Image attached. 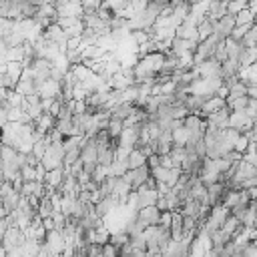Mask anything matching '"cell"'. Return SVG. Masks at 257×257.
Masks as SVG:
<instances>
[{
    "label": "cell",
    "mask_w": 257,
    "mask_h": 257,
    "mask_svg": "<svg viewBox=\"0 0 257 257\" xmlns=\"http://www.w3.org/2000/svg\"><path fill=\"white\" fill-rule=\"evenodd\" d=\"M116 205H118V199H114V197H100V199L92 205V213H94L98 219H104Z\"/></svg>",
    "instance_id": "5b68a950"
},
{
    "label": "cell",
    "mask_w": 257,
    "mask_h": 257,
    "mask_svg": "<svg viewBox=\"0 0 257 257\" xmlns=\"http://www.w3.org/2000/svg\"><path fill=\"white\" fill-rule=\"evenodd\" d=\"M122 128H124V122H122V120H118V118H108V122H106V133L110 135V139H118L120 133H122Z\"/></svg>",
    "instance_id": "52a82bcc"
},
{
    "label": "cell",
    "mask_w": 257,
    "mask_h": 257,
    "mask_svg": "<svg viewBox=\"0 0 257 257\" xmlns=\"http://www.w3.org/2000/svg\"><path fill=\"white\" fill-rule=\"evenodd\" d=\"M159 199L157 191L155 189H149V187H141L139 191H135V207L137 209H143V207H151L155 205Z\"/></svg>",
    "instance_id": "3957f363"
},
{
    "label": "cell",
    "mask_w": 257,
    "mask_h": 257,
    "mask_svg": "<svg viewBox=\"0 0 257 257\" xmlns=\"http://www.w3.org/2000/svg\"><path fill=\"white\" fill-rule=\"evenodd\" d=\"M251 126H255V120L249 118L245 112H231L229 114V128H233L237 133H245Z\"/></svg>",
    "instance_id": "277c9868"
},
{
    "label": "cell",
    "mask_w": 257,
    "mask_h": 257,
    "mask_svg": "<svg viewBox=\"0 0 257 257\" xmlns=\"http://www.w3.org/2000/svg\"><path fill=\"white\" fill-rule=\"evenodd\" d=\"M135 219H137V223H139L143 229H147V227H155V225H159V221H161V211H159L155 205H151V207H143V209H137Z\"/></svg>",
    "instance_id": "7a4b0ae2"
},
{
    "label": "cell",
    "mask_w": 257,
    "mask_h": 257,
    "mask_svg": "<svg viewBox=\"0 0 257 257\" xmlns=\"http://www.w3.org/2000/svg\"><path fill=\"white\" fill-rule=\"evenodd\" d=\"M122 179L128 183L131 191L135 193V191H139L141 187H145V185L149 183V179H151V171H149L147 165L137 167V169H126V173L122 175Z\"/></svg>",
    "instance_id": "6da1fadb"
},
{
    "label": "cell",
    "mask_w": 257,
    "mask_h": 257,
    "mask_svg": "<svg viewBox=\"0 0 257 257\" xmlns=\"http://www.w3.org/2000/svg\"><path fill=\"white\" fill-rule=\"evenodd\" d=\"M147 165V153L139 147L131 149L128 155H126V169H137V167H143Z\"/></svg>",
    "instance_id": "8992f818"
}]
</instances>
